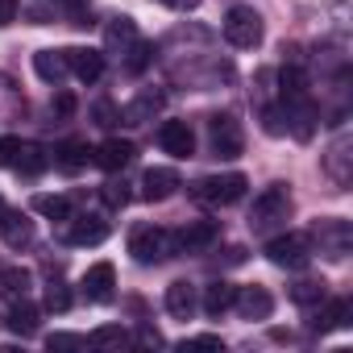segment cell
I'll list each match as a JSON object with an SVG mask.
<instances>
[{"label":"cell","instance_id":"obj_6","mask_svg":"<svg viewBox=\"0 0 353 353\" xmlns=\"http://www.w3.org/2000/svg\"><path fill=\"white\" fill-rule=\"evenodd\" d=\"M266 258L283 270H303L307 258H312V241L307 233H283V237H270L266 241Z\"/></svg>","mask_w":353,"mask_h":353},{"label":"cell","instance_id":"obj_34","mask_svg":"<svg viewBox=\"0 0 353 353\" xmlns=\"http://www.w3.org/2000/svg\"><path fill=\"white\" fill-rule=\"evenodd\" d=\"M262 129H266L270 137H283V133H287V112L266 104V108H262Z\"/></svg>","mask_w":353,"mask_h":353},{"label":"cell","instance_id":"obj_26","mask_svg":"<svg viewBox=\"0 0 353 353\" xmlns=\"http://www.w3.org/2000/svg\"><path fill=\"white\" fill-rule=\"evenodd\" d=\"M46 166H50V154H46V145H38V141H21L17 170H21V174H42Z\"/></svg>","mask_w":353,"mask_h":353},{"label":"cell","instance_id":"obj_43","mask_svg":"<svg viewBox=\"0 0 353 353\" xmlns=\"http://www.w3.org/2000/svg\"><path fill=\"white\" fill-rule=\"evenodd\" d=\"M13 17H17V0H0V30H5Z\"/></svg>","mask_w":353,"mask_h":353},{"label":"cell","instance_id":"obj_35","mask_svg":"<svg viewBox=\"0 0 353 353\" xmlns=\"http://www.w3.org/2000/svg\"><path fill=\"white\" fill-rule=\"evenodd\" d=\"M46 307L50 312H67L71 307V287L67 283H50L46 287Z\"/></svg>","mask_w":353,"mask_h":353},{"label":"cell","instance_id":"obj_33","mask_svg":"<svg viewBox=\"0 0 353 353\" xmlns=\"http://www.w3.org/2000/svg\"><path fill=\"white\" fill-rule=\"evenodd\" d=\"M133 38H137L133 17H112V26H108V46H129Z\"/></svg>","mask_w":353,"mask_h":353},{"label":"cell","instance_id":"obj_40","mask_svg":"<svg viewBox=\"0 0 353 353\" xmlns=\"http://www.w3.org/2000/svg\"><path fill=\"white\" fill-rule=\"evenodd\" d=\"M183 349H225V341L221 336H192V341H183Z\"/></svg>","mask_w":353,"mask_h":353},{"label":"cell","instance_id":"obj_9","mask_svg":"<svg viewBox=\"0 0 353 353\" xmlns=\"http://www.w3.org/2000/svg\"><path fill=\"white\" fill-rule=\"evenodd\" d=\"M158 145H162L170 158H192V154H196V133H192L188 121H162Z\"/></svg>","mask_w":353,"mask_h":353},{"label":"cell","instance_id":"obj_37","mask_svg":"<svg viewBox=\"0 0 353 353\" xmlns=\"http://www.w3.org/2000/svg\"><path fill=\"white\" fill-rule=\"evenodd\" d=\"M88 336H75V332H50L46 336V349H83Z\"/></svg>","mask_w":353,"mask_h":353},{"label":"cell","instance_id":"obj_3","mask_svg":"<svg viewBox=\"0 0 353 353\" xmlns=\"http://www.w3.org/2000/svg\"><path fill=\"white\" fill-rule=\"evenodd\" d=\"M225 38H229V46H237V50L262 46V17H258V9L233 5V9L225 13Z\"/></svg>","mask_w":353,"mask_h":353},{"label":"cell","instance_id":"obj_44","mask_svg":"<svg viewBox=\"0 0 353 353\" xmlns=\"http://www.w3.org/2000/svg\"><path fill=\"white\" fill-rule=\"evenodd\" d=\"M137 341H141V345H162V332H158V328H150V324H141Z\"/></svg>","mask_w":353,"mask_h":353},{"label":"cell","instance_id":"obj_39","mask_svg":"<svg viewBox=\"0 0 353 353\" xmlns=\"http://www.w3.org/2000/svg\"><path fill=\"white\" fill-rule=\"evenodd\" d=\"M92 112H96V125H104V129H108V125H117V121H121V112H117V108H112V104H108V100H100V104H96V108H92Z\"/></svg>","mask_w":353,"mask_h":353},{"label":"cell","instance_id":"obj_14","mask_svg":"<svg viewBox=\"0 0 353 353\" xmlns=\"http://www.w3.org/2000/svg\"><path fill=\"white\" fill-rule=\"evenodd\" d=\"M353 150V141H349V133H341L332 145H328V154H324V170H328V179L336 183V188H349V179H353V174H349V154Z\"/></svg>","mask_w":353,"mask_h":353},{"label":"cell","instance_id":"obj_12","mask_svg":"<svg viewBox=\"0 0 353 353\" xmlns=\"http://www.w3.org/2000/svg\"><path fill=\"white\" fill-rule=\"evenodd\" d=\"M63 54H67V71H75V79H83V83H96L104 75V54L92 46H71Z\"/></svg>","mask_w":353,"mask_h":353},{"label":"cell","instance_id":"obj_22","mask_svg":"<svg viewBox=\"0 0 353 353\" xmlns=\"http://www.w3.org/2000/svg\"><path fill=\"white\" fill-rule=\"evenodd\" d=\"M166 312H170L174 320H188V316L196 312V287H192L188 279H179V283L166 287Z\"/></svg>","mask_w":353,"mask_h":353},{"label":"cell","instance_id":"obj_23","mask_svg":"<svg viewBox=\"0 0 353 353\" xmlns=\"http://www.w3.org/2000/svg\"><path fill=\"white\" fill-rule=\"evenodd\" d=\"M34 71H38V79L42 83H63V75H67V54L63 50H38L34 54Z\"/></svg>","mask_w":353,"mask_h":353},{"label":"cell","instance_id":"obj_32","mask_svg":"<svg viewBox=\"0 0 353 353\" xmlns=\"http://www.w3.org/2000/svg\"><path fill=\"white\" fill-rule=\"evenodd\" d=\"M34 212L50 216V221H71V200L67 196H38L34 200Z\"/></svg>","mask_w":353,"mask_h":353},{"label":"cell","instance_id":"obj_28","mask_svg":"<svg viewBox=\"0 0 353 353\" xmlns=\"http://www.w3.org/2000/svg\"><path fill=\"white\" fill-rule=\"evenodd\" d=\"M324 295H328V283H324V279H303V283L291 287V299H295L299 307H312V303H320Z\"/></svg>","mask_w":353,"mask_h":353},{"label":"cell","instance_id":"obj_11","mask_svg":"<svg viewBox=\"0 0 353 353\" xmlns=\"http://www.w3.org/2000/svg\"><path fill=\"white\" fill-rule=\"evenodd\" d=\"M174 192H179V174H174L170 166H154V170L141 174V200L162 204V200H170Z\"/></svg>","mask_w":353,"mask_h":353},{"label":"cell","instance_id":"obj_25","mask_svg":"<svg viewBox=\"0 0 353 353\" xmlns=\"http://www.w3.org/2000/svg\"><path fill=\"white\" fill-rule=\"evenodd\" d=\"M279 92H283V104L303 100V96H307V71L295 67V63H287V67L279 71Z\"/></svg>","mask_w":353,"mask_h":353},{"label":"cell","instance_id":"obj_24","mask_svg":"<svg viewBox=\"0 0 353 353\" xmlns=\"http://www.w3.org/2000/svg\"><path fill=\"white\" fill-rule=\"evenodd\" d=\"M59 158V166L67 170V174H75V170H83L88 166V158H92V150H88V141L83 137H67V141H59V150H54Z\"/></svg>","mask_w":353,"mask_h":353},{"label":"cell","instance_id":"obj_10","mask_svg":"<svg viewBox=\"0 0 353 353\" xmlns=\"http://www.w3.org/2000/svg\"><path fill=\"white\" fill-rule=\"evenodd\" d=\"M233 307H237L245 320H266V316L274 312V295H270L266 287L250 283V287H237V295H233Z\"/></svg>","mask_w":353,"mask_h":353},{"label":"cell","instance_id":"obj_18","mask_svg":"<svg viewBox=\"0 0 353 353\" xmlns=\"http://www.w3.org/2000/svg\"><path fill=\"white\" fill-rule=\"evenodd\" d=\"M129 162H133V141H125V137H108V141L96 150V166L108 170V174L125 170Z\"/></svg>","mask_w":353,"mask_h":353},{"label":"cell","instance_id":"obj_42","mask_svg":"<svg viewBox=\"0 0 353 353\" xmlns=\"http://www.w3.org/2000/svg\"><path fill=\"white\" fill-rule=\"evenodd\" d=\"M158 5H166L174 13H192V9H200V0H158Z\"/></svg>","mask_w":353,"mask_h":353},{"label":"cell","instance_id":"obj_13","mask_svg":"<svg viewBox=\"0 0 353 353\" xmlns=\"http://www.w3.org/2000/svg\"><path fill=\"white\" fill-rule=\"evenodd\" d=\"M216 237H221V225H216V221H188V225L179 229V237H174V245L188 250V254H200V250H208Z\"/></svg>","mask_w":353,"mask_h":353},{"label":"cell","instance_id":"obj_27","mask_svg":"<svg viewBox=\"0 0 353 353\" xmlns=\"http://www.w3.org/2000/svg\"><path fill=\"white\" fill-rule=\"evenodd\" d=\"M5 324H9L17 336H34V332H38V307L21 299V303H13V312H9V320H5Z\"/></svg>","mask_w":353,"mask_h":353},{"label":"cell","instance_id":"obj_8","mask_svg":"<svg viewBox=\"0 0 353 353\" xmlns=\"http://www.w3.org/2000/svg\"><path fill=\"white\" fill-rule=\"evenodd\" d=\"M83 295H88V303H112V295H117V266H112V262L88 266V274H83Z\"/></svg>","mask_w":353,"mask_h":353},{"label":"cell","instance_id":"obj_45","mask_svg":"<svg viewBox=\"0 0 353 353\" xmlns=\"http://www.w3.org/2000/svg\"><path fill=\"white\" fill-rule=\"evenodd\" d=\"M0 216H5V200H0Z\"/></svg>","mask_w":353,"mask_h":353},{"label":"cell","instance_id":"obj_5","mask_svg":"<svg viewBox=\"0 0 353 353\" xmlns=\"http://www.w3.org/2000/svg\"><path fill=\"white\" fill-rule=\"evenodd\" d=\"M307 241H316V245H320V254H324L328 262H341V258L349 254V245H353V225H349V221H341V216L316 221Z\"/></svg>","mask_w":353,"mask_h":353},{"label":"cell","instance_id":"obj_38","mask_svg":"<svg viewBox=\"0 0 353 353\" xmlns=\"http://www.w3.org/2000/svg\"><path fill=\"white\" fill-rule=\"evenodd\" d=\"M21 154V137H0V166H17Z\"/></svg>","mask_w":353,"mask_h":353},{"label":"cell","instance_id":"obj_41","mask_svg":"<svg viewBox=\"0 0 353 353\" xmlns=\"http://www.w3.org/2000/svg\"><path fill=\"white\" fill-rule=\"evenodd\" d=\"M54 112H59V117H71V112H75V96H71V92H59V96H54Z\"/></svg>","mask_w":353,"mask_h":353},{"label":"cell","instance_id":"obj_16","mask_svg":"<svg viewBox=\"0 0 353 353\" xmlns=\"http://www.w3.org/2000/svg\"><path fill=\"white\" fill-rule=\"evenodd\" d=\"M349 324V299H320L316 303V316H312V328L316 332H336V328H345Z\"/></svg>","mask_w":353,"mask_h":353},{"label":"cell","instance_id":"obj_21","mask_svg":"<svg viewBox=\"0 0 353 353\" xmlns=\"http://www.w3.org/2000/svg\"><path fill=\"white\" fill-rule=\"evenodd\" d=\"M233 295H237V287L233 283H225V279H216V283H208L204 287V299H200V307H204V316H212V320H221L229 307H233Z\"/></svg>","mask_w":353,"mask_h":353},{"label":"cell","instance_id":"obj_31","mask_svg":"<svg viewBox=\"0 0 353 353\" xmlns=\"http://www.w3.org/2000/svg\"><path fill=\"white\" fill-rule=\"evenodd\" d=\"M154 54H158V50H154V42H129V59H125V71H129V75H141V71L154 63Z\"/></svg>","mask_w":353,"mask_h":353},{"label":"cell","instance_id":"obj_19","mask_svg":"<svg viewBox=\"0 0 353 353\" xmlns=\"http://www.w3.org/2000/svg\"><path fill=\"white\" fill-rule=\"evenodd\" d=\"M0 237H5L9 250H21V245L34 241V221L26 212H9L5 208V216H0Z\"/></svg>","mask_w":353,"mask_h":353},{"label":"cell","instance_id":"obj_15","mask_svg":"<svg viewBox=\"0 0 353 353\" xmlns=\"http://www.w3.org/2000/svg\"><path fill=\"white\" fill-rule=\"evenodd\" d=\"M162 104H166V92L145 88V92H137V100H129V104L121 108V117H125V125H145L150 117L162 112Z\"/></svg>","mask_w":353,"mask_h":353},{"label":"cell","instance_id":"obj_4","mask_svg":"<svg viewBox=\"0 0 353 353\" xmlns=\"http://www.w3.org/2000/svg\"><path fill=\"white\" fill-rule=\"evenodd\" d=\"M287 216H291V192H287V183H270L250 208V229L262 233V229H270V225H279Z\"/></svg>","mask_w":353,"mask_h":353},{"label":"cell","instance_id":"obj_17","mask_svg":"<svg viewBox=\"0 0 353 353\" xmlns=\"http://www.w3.org/2000/svg\"><path fill=\"white\" fill-rule=\"evenodd\" d=\"M316 117H320V108H316L307 96L287 104V125H291V133H295L299 141H312V133H316Z\"/></svg>","mask_w":353,"mask_h":353},{"label":"cell","instance_id":"obj_30","mask_svg":"<svg viewBox=\"0 0 353 353\" xmlns=\"http://www.w3.org/2000/svg\"><path fill=\"white\" fill-rule=\"evenodd\" d=\"M0 291H5L9 299H26V291H30V270H26V266H9L5 274H0Z\"/></svg>","mask_w":353,"mask_h":353},{"label":"cell","instance_id":"obj_1","mask_svg":"<svg viewBox=\"0 0 353 353\" xmlns=\"http://www.w3.org/2000/svg\"><path fill=\"white\" fill-rule=\"evenodd\" d=\"M129 254H133V262H141V266H158V262H166V258L179 254V245H174V233H170V229L137 225V229L129 233Z\"/></svg>","mask_w":353,"mask_h":353},{"label":"cell","instance_id":"obj_20","mask_svg":"<svg viewBox=\"0 0 353 353\" xmlns=\"http://www.w3.org/2000/svg\"><path fill=\"white\" fill-rule=\"evenodd\" d=\"M63 241H67V245H100V241H108V221L83 216V221H75V225L63 233Z\"/></svg>","mask_w":353,"mask_h":353},{"label":"cell","instance_id":"obj_2","mask_svg":"<svg viewBox=\"0 0 353 353\" xmlns=\"http://www.w3.org/2000/svg\"><path fill=\"white\" fill-rule=\"evenodd\" d=\"M245 188H250V179H245V174H237V170H229V174H204V179L192 188V200L196 204L225 208V204H237L245 196Z\"/></svg>","mask_w":353,"mask_h":353},{"label":"cell","instance_id":"obj_36","mask_svg":"<svg viewBox=\"0 0 353 353\" xmlns=\"http://www.w3.org/2000/svg\"><path fill=\"white\" fill-rule=\"evenodd\" d=\"M100 196H104L108 208H125V204H129V188H125V183H104Z\"/></svg>","mask_w":353,"mask_h":353},{"label":"cell","instance_id":"obj_7","mask_svg":"<svg viewBox=\"0 0 353 353\" xmlns=\"http://www.w3.org/2000/svg\"><path fill=\"white\" fill-rule=\"evenodd\" d=\"M208 137H212V154L216 158H237L245 150V133H241V121L233 112L208 117Z\"/></svg>","mask_w":353,"mask_h":353},{"label":"cell","instance_id":"obj_29","mask_svg":"<svg viewBox=\"0 0 353 353\" xmlns=\"http://www.w3.org/2000/svg\"><path fill=\"white\" fill-rule=\"evenodd\" d=\"M88 345H100V349H125L129 345V332L121 324H100L96 332H88Z\"/></svg>","mask_w":353,"mask_h":353}]
</instances>
